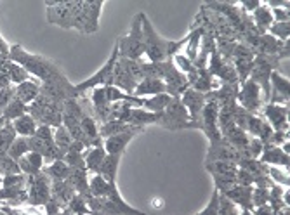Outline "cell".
Instances as JSON below:
<instances>
[{
	"label": "cell",
	"mask_w": 290,
	"mask_h": 215,
	"mask_svg": "<svg viewBox=\"0 0 290 215\" xmlns=\"http://www.w3.org/2000/svg\"><path fill=\"white\" fill-rule=\"evenodd\" d=\"M141 23H143L144 52H146V56L150 57V61H153L155 64L162 62L167 56H170V54L178 52L179 47H183V44H186V40L190 38V37H186L183 42H178V44H174V42H168V40H163V38H160V35L151 28L150 21L144 18V14L141 16Z\"/></svg>",
	"instance_id": "cell-1"
},
{
	"label": "cell",
	"mask_w": 290,
	"mask_h": 215,
	"mask_svg": "<svg viewBox=\"0 0 290 215\" xmlns=\"http://www.w3.org/2000/svg\"><path fill=\"white\" fill-rule=\"evenodd\" d=\"M9 54L18 64H21L23 68L26 69V71L33 73V75H37L38 78H42V80L47 82V80H52V78L61 77L60 69H57L52 62H49L40 56H31V54H26L19 45L13 47V49L9 50Z\"/></svg>",
	"instance_id": "cell-2"
},
{
	"label": "cell",
	"mask_w": 290,
	"mask_h": 215,
	"mask_svg": "<svg viewBox=\"0 0 290 215\" xmlns=\"http://www.w3.org/2000/svg\"><path fill=\"white\" fill-rule=\"evenodd\" d=\"M141 16L143 13H139L132 21V28L131 33L119 42V49L120 54L125 59L131 61H138L141 57V54L144 52V38H143V28H141Z\"/></svg>",
	"instance_id": "cell-3"
},
{
	"label": "cell",
	"mask_w": 290,
	"mask_h": 215,
	"mask_svg": "<svg viewBox=\"0 0 290 215\" xmlns=\"http://www.w3.org/2000/svg\"><path fill=\"white\" fill-rule=\"evenodd\" d=\"M120 56V49H119V44L115 45V49H113V54L111 57L106 61V64L103 66V68L99 69V71L96 73V75H92L89 80H85L84 84L77 85L75 92H82V91H87V89H96L97 85H106V87H109V85H113V69H115V64H117V59H119Z\"/></svg>",
	"instance_id": "cell-4"
},
{
	"label": "cell",
	"mask_w": 290,
	"mask_h": 215,
	"mask_svg": "<svg viewBox=\"0 0 290 215\" xmlns=\"http://www.w3.org/2000/svg\"><path fill=\"white\" fill-rule=\"evenodd\" d=\"M47 19L52 25H60L63 28H73L75 23V2H57L47 6Z\"/></svg>",
	"instance_id": "cell-5"
},
{
	"label": "cell",
	"mask_w": 290,
	"mask_h": 215,
	"mask_svg": "<svg viewBox=\"0 0 290 215\" xmlns=\"http://www.w3.org/2000/svg\"><path fill=\"white\" fill-rule=\"evenodd\" d=\"M30 201L33 205H44L50 200V187L44 174L31 175L30 181Z\"/></svg>",
	"instance_id": "cell-6"
},
{
	"label": "cell",
	"mask_w": 290,
	"mask_h": 215,
	"mask_svg": "<svg viewBox=\"0 0 290 215\" xmlns=\"http://www.w3.org/2000/svg\"><path fill=\"white\" fill-rule=\"evenodd\" d=\"M42 87L38 85V82L35 80H26L23 84H19L18 87L14 89V96H18L16 99H19L25 104H31L38 96H40Z\"/></svg>",
	"instance_id": "cell-7"
},
{
	"label": "cell",
	"mask_w": 290,
	"mask_h": 215,
	"mask_svg": "<svg viewBox=\"0 0 290 215\" xmlns=\"http://www.w3.org/2000/svg\"><path fill=\"white\" fill-rule=\"evenodd\" d=\"M134 134H136L134 130H127V132H122V134H117V135L108 137L103 146L104 151H106L108 155H122V151L125 150V146L131 142Z\"/></svg>",
	"instance_id": "cell-8"
},
{
	"label": "cell",
	"mask_w": 290,
	"mask_h": 215,
	"mask_svg": "<svg viewBox=\"0 0 290 215\" xmlns=\"http://www.w3.org/2000/svg\"><path fill=\"white\" fill-rule=\"evenodd\" d=\"M259 84H256V82H247L245 84V87L242 89V92H240V101H242V104L247 108V109H257V106H259V101H261V97H259Z\"/></svg>",
	"instance_id": "cell-9"
},
{
	"label": "cell",
	"mask_w": 290,
	"mask_h": 215,
	"mask_svg": "<svg viewBox=\"0 0 290 215\" xmlns=\"http://www.w3.org/2000/svg\"><path fill=\"white\" fill-rule=\"evenodd\" d=\"M167 91L165 84L160 78H144L143 82H139L138 87L134 91V96H158Z\"/></svg>",
	"instance_id": "cell-10"
},
{
	"label": "cell",
	"mask_w": 290,
	"mask_h": 215,
	"mask_svg": "<svg viewBox=\"0 0 290 215\" xmlns=\"http://www.w3.org/2000/svg\"><path fill=\"white\" fill-rule=\"evenodd\" d=\"M113 84L117 85L119 89H124L129 94H134L136 87H138V82L134 80L127 71L120 66V62L115 64V69H113Z\"/></svg>",
	"instance_id": "cell-11"
},
{
	"label": "cell",
	"mask_w": 290,
	"mask_h": 215,
	"mask_svg": "<svg viewBox=\"0 0 290 215\" xmlns=\"http://www.w3.org/2000/svg\"><path fill=\"white\" fill-rule=\"evenodd\" d=\"M287 108H281L280 104H269L266 108V116L278 132L287 130Z\"/></svg>",
	"instance_id": "cell-12"
},
{
	"label": "cell",
	"mask_w": 290,
	"mask_h": 215,
	"mask_svg": "<svg viewBox=\"0 0 290 215\" xmlns=\"http://www.w3.org/2000/svg\"><path fill=\"white\" fill-rule=\"evenodd\" d=\"M13 128L16 134H19L21 137H31V135H35V132H37L38 125L35 122V118L31 115H23L19 116V118H16L13 122Z\"/></svg>",
	"instance_id": "cell-13"
},
{
	"label": "cell",
	"mask_w": 290,
	"mask_h": 215,
	"mask_svg": "<svg viewBox=\"0 0 290 215\" xmlns=\"http://www.w3.org/2000/svg\"><path fill=\"white\" fill-rule=\"evenodd\" d=\"M226 196L235 200L240 206H244L245 210L252 208V189H250V186H238L233 187V189H228L226 191Z\"/></svg>",
	"instance_id": "cell-14"
},
{
	"label": "cell",
	"mask_w": 290,
	"mask_h": 215,
	"mask_svg": "<svg viewBox=\"0 0 290 215\" xmlns=\"http://www.w3.org/2000/svg\"><path fill=\"white\" fill-rule=\"evenodd\" d=\"M119 162H120V155H106L103 165L99 167L97 174L103 175L104 181L108 184H115V177H117V169H119Z\"/></svg>",
	"instance_id": "cell-15"
},
{
	"label": "cell",
	"mask_w": 290,
	"mask_h": 215,
	"mask_svg": "<svg viewBox=\"0 0 290 215\" xmlns=\"http://www.w3.org/2000/svg\"><path fill=\"white\" fill-rule=\"evenodd\" d=\"M84 158H85V169L94 170L97 174V172H99V167L103 165L104 158H106V151H104L103 146H94Z\"/></svg>",
	"instance_id": "cell-16"
},
{
	"label": "cell",
	"mask_w": 290,
	"mask_h": 215,
	"mask_svg": "<svg viewBox=\"0 0 290 215\" xmlns=\"http://www.w3.org/2000/svg\"><path fill=\"white\" fill-rule=\"evenodd\" d=\"M183 106L190 108L193 118H197L203 106V96L197 91H186V94H184V97H183Z\"/></svg>",
	"instance_id": "cell-17"
},
{
	"label": "cell",
	"mask_w": 290,
	"mask_h": 215,
	"mask_svg": "<svg viewBox=\"0 0 290 215\" xmlns=\"http://www.w3.org/2000/svg\"><path fill=\"white\" fill-rule=\"evenodd\" d=\"M45 174L52 177V181H66L70 177V167L63 160H56L50 163V167H47Z\"/></svg>",
	"instance_id": "cell-18"
},
{
	"label": "cell",
	"mask_w": 290,
	"mask_h": 215,
	"mask_svg": "<svg viewBox=\"0 0 290 215\" xmlns=\"http://www.w3.org/2000/svg\"><path fill=\"white\" fill-rule=\"evenodd\" d=\"M109 189H111V184H108V182L104 181L103 175H99V174L94 175L91 179V182H89V191H91V194H94V196H97V198L108 196Z\"/></svg>",
	"instance_id": "cell-19"
},
{
	"label": "cell",
	"mask_w": 290,
	"mask_h": 215,
	"mask_svg": "<svg viewBox=\"0 0 290 215\" xmlns=\"http://www.w3.org/2000/svg\"><path fill=\"white\" fill-rule=\"evenodd\" d=\"M26 111H28V106H26L25 103H21V101L16 99V97H14V99L11 101L9 104H7V108L2 111V116H4V120H13V122H14L16 118L23 116Z\"/></svg>",
	"instance_id": "cell-20"
},
{
	"label": "cell",
	"mask_w": 290,
	"mask_h": 215,
	"mask_svg": "<svg viewBox=\"0 0 290 215\" xmlns=\"http://www.w3.org/2000/svg\"><path fill=\"white\" fill-rule=\"evenodd\" d=\"M170 96H167V94H158V96L155 97H150V99H143L141 101V104L143 106H146L150 111H156V113H162L163 109L168 106V103H170Z\"/></svg>",
	"instance_id": "cell-21"
},
{
	"label": "cell",
	"mask_w": 290,
	"mask_h": 215,
	"mask_svg": "<svg viewBox=\"0 0 290 215\" xmlns=\"http://www.w3.org/2000/svg\"><path fill=\"white\" fill-rule=\"evenodd\" d=\"M73 186L70 184V181H54L52 184V194L56 198H60V201H70L73 198Z\"/></svg>",
	"instance_id": "cell-22"
},
{
	"label": "cell",
	"mask_w": 290,
	"mask_h": 215,
	"mask_svg": "<svg viewBox=\"0 0 290 215\" xmlns=\"http://www.w3.org/2000/svg\"><path fill=\"white\" fill-rule=\"evenodd\" d=\"M262 162L266 163H275V165H283L288 167V155H285L280 148H268L262 155Z\"/></svg>",
	"instance_id": "cell-23"
},
{
	"label": "cell",
	"mask_w": 290,
	"mask_h": 215,
	"mask_svg": "<svg viewBox=\"0 0 290 215\" xmlns=\"http://www.w3.org/2000/svg\"><path fill=\"white\" fill-rule=\"evenodd\" d=\"M28 153H30V150H28V137L14 139V142L11 144L9 151H7V155H9L13 160H16V162H18L19 158H23V156H26Z\"/></svg>",
	"instance_id": "cell-24"
},
{
	"label": "cell",
	"mask_w": 290,
	"mask_h": 215,
	"mask_svg": "<svg viewBox=\"0 0 290 215\" xmlns=\"http://www.w3.org/2000/svg\"><path fill=\"white\" fill-rule=\"evenodd\" d=\"M7 75H9V80L14 82V84H23V82L30 80V73L23 68L18 62H9L7 64Z\"/></svg>",
	"instance_id": "cell-25"
},
{
	"label": "cell",
	"mask_w": 290,
	"mask_h": 215,
	"mask_svg": "<svg viewBox=\"0 0 290 215\" xmlns=\"http://www.w3.org/2000/svg\"><path fill=\"white\" fill-rule=\"evenodd\" d=\"M72 142L73 139L72 135H70V132L66 130V127H57L56 132H54V144L57 146V150L66 153V151L70 150V146H72Z\"/></svg>",
	"instance_id": "cell-26"
},
{
	"label": "cell",
	"mask_w": 290,
	"mask_h": 215,
	"mask_svg": "<svg viewBox=\"0 0 290 215\" xmlns=\"http://www.w3.org/2000/svg\"><path fill=\"white\" fill-rule=\"evenodd\" d=\"M271 82H273V89H275L276 96H280L281 101H287V97H288V80L287 78L281 77L278 71H273Z\"/></svg>",
	"instance_id": "cell-27"
},
{
	"label": "cell",
	"mask_w": 290,
	"mask_h": 215,
	"mask_svg": "<svg viewBox=\"0 0 290 215\" xmlns=\"http://www.w3.org/2000/svg\"><path fill=\"white\" fill-rule=\"evenodd\" d=\"M131 130V127L129 125H125L124 122H120V120H113V122H109L104 125L103 128L99 130L101 135H104V137H111V135H117V134H122V132H127Z\"/></svg>",
	"instance_id": "cell-28"
},
{
	"label": "cell",
	"mask_w": 290,
	"mask_h": 215,
	"mask_svg": "<svg viewBox=\"0 0 290 215\" xmlns=\"http://www.w3.org/2000/svg\"><path fill=\"white\" fill-rule=\"evenodd\" d=\"M63 162H65L70 169H85V158H84V153H80V151L68 150Z\"/></svg>",
	"instance_id": "cell-29"
},
{
	"label": "cell",
	"mask_w": 290,
	"mask_h": 215,
	"mask_svg": "<svg viewBox=\"0 0 290 215\" xmlns=\"http://www.w3.org/2000/svg\"><path fill=\"white\" fill-rule=\"evenodd\" d=\"M254 19H256L259 28H268V26H271V23H273V14L268 7L259 6L256 9V13H254Z\"/></svg>",
	"instance_id": "cell-30"
},
{
	"label": "cell",
	"mask_w": 290,
	"mask_h": 215,
	"mask_svg": "<svg viewBox=\"0 0 290 215\" xmlns=\"http://www.w3.org/2000/svg\"><path fill=\"white\" fill-rule=\"evenodd\" d=\"M35 135H37L38 139L44 140L47 146H54V134H52V130H50V127H47V125H38Z\"/></svg>",
	"instance_id": "cell-31"
},
{
	"label": "cell",
	"mask_w": 290,
	"mask_h": 215,
	"mask_svg": "<svg viewBox=\"0 0 290 215\" xmlns=\"http://www.w3.org/2000/svg\"><path fill=\"white\" fill-rule=\"evenodd\" d=\"M269 201V194L266 187H259V189L252 191V205L256 206H262Z\"/></svg>",
	"instance_id": "cell-32"
},
{
	"label": "cell",
	"mask_w": 290,
	"mask_h": 215,
	"mask_svg": "<svg viewBox=\"0 0 290 215\" xmlns=\"http://www.w3.org/2000/svg\"><path fill=\"white\" fill-rule=\"evenodd\" d=\"M70 208L78 215H87V206H85V200L82 196H73L70 200Z\"/></svg>",
	"instance_id": "cell-33"
},
{
	"label": "cell",
	"mask_w": 290,
	"mask_h": 215,
	"mask_svg": "<svg viewBox=\"0 0 290 215\" xmlns=\"http://www.w3.org/2000/svg\"><path fill=\"white\" fill-rule=\"evenodd\" d=\"M271 33L275 37H280L281 40H287L288 38V23H275L271 25Z\"/></svg>",
	"instance_id": "cell-34"
},
{
	"label": "cell",
	"mask_w": 290,
	"mask_h": 215,
	"mask_svg": "<svg viewBox=\"0 0 290 215\" xmlns=\"http://www.w3.org/2000/svg\"><path fill=\"white\" fill-rule=\"evenodd\" d=\"M237 182H240V186H250L254 182V175L247 169H240L237 172Z\"/></svg>",
	"instance_id": "cell-35"
},
{
	"label": "cell",
	"mask_w": 290,
	"mask_h": 215,
	"mask_svg": "<svg viewBox=\"0 0 290 215\" xmlns=\"http://www.w3.org/2000/svg\"><path fill=\"white\" fill-rule=\"evenodd\" d=\"M13 96H14L13 89H4V91H0V109H2V111L7 108V104L14 99Z\"/></svg>",
	"instance_id": "cell-36"
},
{
	"label": "cell",
	"mask_w": 290,
	"mask_h": 215,
	"mask_svg": "<svg viewBox=\"0 0 290 215\" xmlns=\"http://www.w3.org/2000/svg\"><path fill=\"white\" fill-rule=\"evenodd\" d=\"M26 160H28L30 165L33 167V169H37L38 172H40L42 163H44V156L38 155V153H28V155H26Z\"/></svg>",
	"instance_id": "cell-37"
},
{
	"label": "cell",
	"mask_w": 290,
	"mask_h": 215,
	"mask_svg": "<svg viewBox=\"0 0 290 215\" xmlns=\"http://www.w3.org/2000/svg\"><path fill=\"white\" fill-rule=\"evenodd\" d=\"M269 174H271V177L275 179V181L281 182V184H288V175H287V170H285V172H280L278 169H271V170H269Z\"/></svg>",
	"instance_id": "cell-38"
},
{
	"label": "cell",
	"mask_w": 290,
	"mask_h": 215,
	"mask_svg": "<svg viewBox=\"0 0 290 215\" xmlns=\"http://www.w3.org/2000/svg\"><path fill=\"white\" fill-rule=\"evenodd\" d=\"M271 14H275L273 18L276 19V23H288V11L287 9H275Z\"/></svg>",
	"instance_id": "cell-39"
},
{
	"label": "cell",
	"mask_w": 290,
	"mask_h": 215,
	"mask_svg": "<svg viewBox=\"0 0 290 215\" xmlns=\"http://www.w3.org/2000/svg\"><path fill=\"white\" fill-rule=\"evenodd\" d=\"M219 212V205H217V194H214L212 201L209 203V206H207V210L203 212L202 215H217Z\"/></svg>",
	"instance_id": "cell-40"
},
{
	"label": "cell",
	"mask_w": 290,
	"mask_h": 215,
	"mask_svg": "<svg viewBox=\"0 0 290 215\" xmlns=\"http://www.w3.org/2000/svg\"><path fill=\"white\" fill-rule=\"evenodd\" d=\"M176 62H178V64L181 66V68L184 69V71H195V69H193V66H191V62L188 61L184 56H178V57H176Z\"/></svg>",
	"instance_id": "cell-41"
},
{
	"label": "cell",
	"mask_w": 290,
	"mask_h": 215,
	"mask_svg": "<svg viewBox=\"0 0 290 215\" xmlns=\"http://www.w3.org/2000/svg\"><path fill=\"white\" fill-rule=\"evenodd\" d=\"M250 151H252L254 156H257L259 153H262V144L257 139H252L250 140Z\"/></svg>",
	"instance_id": "cell-42"
},
{
	"label": "cell",
	"mask_w": 290,
	"mask_h": 215,
	"mask_svg": "<svg viewBox=\"0 0 290 215\" xmlns=\"http://www.w3.org/2000/svg\"><path fill=\"white\" fill-rule=\"evenodd\" d=\"M9 75H6V73H0V91H4V89H9Z\"/></svg>",
	"instance_id": "cell-43"
},
{
	"label": "cell",
	"mask_w": 290,
	"mask_h": 215,
	"mask_svg": "<svg viewBox=\"0 0 290 215\" xmlns=\"http://www.w3.org/2000/svg\"><path fill=\"white\" fill-rule=\"evenodd\" d=\"M256 215H273V208L268 205H262L256 210Z\"/></svg>",
	"instance_id": "cell-44"
},
{
	"label": "cell",
	"mask_w": 290,
	"mask_h": 215,
	"mask_svg": "<svg viewBox=\"0 0 290 215\" xmlns=\"http://www.w3.org/2000/svg\"><path fill=\"white\" fill-rule=\"evenodd\" d=\"M244 6L247 7V9H257V7H259V2H257V0H252V2L247 0V2H244Z\"/></svg>",
	"instance_id": "cell-45"
},
{
	"label": "cell",
	"mask_w": 290,
	"mask_h": 215,
	"mask_svg": "<svg viewBox=\"0 0 290 215\" xmlns=\"http://www.w3.org/2000/svg\"><path fill=\"white\" fill-rule=\"evenodd\" d=\"M4 123H6V120H4V116H0V128L4 127Z\"/></svg>",
	"instance_id": "cell-46"
},
{
	"label": "cell",
	"mask_w": 290,
	"mask_h": 215,
	"mask_svg": "<svg viewBox=\"0 0 290 215\" xmlns=\"http://www.w3.org/2000/svg\"><path fill=\"white\" fill-rule=\"evenodd\" d=\"M278 215H288V212H287V210H283V212H280Z\"/></svg>",
	"instance_id": "cell-47"
},
{
	"label": "cell",
	"mask_w": 290,
	"mask_h": 215,
	"mask_svg": "<svg viewBox=\"0 0 290 215\" xmlns=\"http://www.w3.org/2000/svg\"><path fill=\"white\" fill-rule=\"evenodd\" d=\"M0 184H2V175H0Z\"/></svg>",
	"instance_id": "cell-48"
},
{
	"label": "cell",
	"mask_w": 290,
	"mask_h": 215,
	"mask_svg": "<svg viewBox=\"0 0 290 215\" xmlns=\"http://www.w3.org/2000/svg\"><path fill=\"white\" fill-rule=\"evenodd\" d=\"M244 215H249V212H245V213H244Z\"/></svg>",
	"instance_id": "cell-49"
},
{
	"label": "cell",
	"mask_w": 290,
	"mask_h": 215,
	"mask_svg": "<svg viewBox=\"0 0 290 215\" xmlns=\"http://www.w3.org/2000/svg\"><path fill=\"white\" fill-rule=\"evenodd\" d=\"M0 215H4V213H0Z\"/></svg>",
	"instance_id": "cell-50"
}]
</instances>
